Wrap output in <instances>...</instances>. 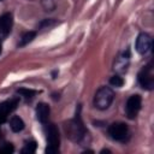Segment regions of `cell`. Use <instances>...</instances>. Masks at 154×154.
Here are the masks:
<instances>
[{"label": "cell", "instance_id": "obj_1", "mask_svg": "<svg viewBox=\"0 0 154 154\" xmlns=\"http://www.w3.org/2000/svg\"><path fill=\"white\" fill-rule=\"evenodd\" d=\"M64 130H65L66 136L73 142H82L85 138L88 131L81 117V106H78V109L75 117L64 124Z\"/></svg>", "mask_w": 154, "mask_h": 154}, {"label": "cell", "instance_id": "obj_2", "mask_svg": "<svg viewBox=\"0 0 154 154\" xmlns=\"http://www.w3.org/2000/svg\"><path fill=\"white\" fill-rule=\"evenodd\" d=\"M114 100V91L109 87H101L97 89L94 96V106L97 109H107Z\"/></svg>", "mask_w": 154, "mask_h": 154}, {"label": "cell", "instance_id": "obj_3", "mask_svg": "<svg viewBox=\"0 0 154 154\" xmlns=\"http://www.w3.org/2000/svg\"><path fill=\"white\" fill-rule=\"evenodd\" d=\"M46 131V138H47V154H55L59 152V144H60V136L57 126L54 124H46L45 126Z\"/></svg>", "mask_w": 154, "mask_h": 154}, {"label": "cell", "instance_id": "obj_4", "mask_svg": "<svg viewBox=\"0 0 154 154\" xmlns=\"http://www.w3.org/2000/svg\"><path fill=\"white\" fill-rule=\"evenodd\" d=\"M108 135L118 142H128L130 138V131L125 123H112L108 126Z\"/></svg>", "mask_w": 154, "mask_h": 154}, {"label": "cell", "instance_id": "obj_5", "mask_svg": "<svg viewBox=\"0 0 154 154\" xmlns=\"http://www.w3.org/2000/svg\"><path fill=\"white\" fill-rule=\"evenodd\" d=\"M140 85L146 90H152L154 88V73H153V64L152 61L143 66V69L138 72L137 76Z\"/></svg>", "mask_w": 154, "mask_h": 154}, {"label": "cell", "instance_id": "obj_6", "mask_svg": "<svg viewBox=\"0 0 154 154\" xmlns=\"http://www.w3.org/2000/svg\"><path fill=\"white\" fill-rule=\"evenodd\" d=\"M142 106V97L138 94L131 95L125 103V113L129 119H135Z\"/></svg>", "mask_w": 154, "mask_h": 154}, {"label": "cell", "instance_id": "obj_7", "mask_svg": "<svg viewBox=\"0 0 154 154\" xmlns=\"http://www.w3.org/2000/svg\"><path fill=\"white\" fill-rule=\"evenodd\" d=\"M152 45H153L152 37L146 32H141L136 38L135 48L140 54H147L152 49Z\"/></svg>", "mask_w": 154, "mask_h": 154}, {"label": "cell", "instance_id": "obj_8", "mask_svg": "<svg viewBox=\"0 0 154 154\" xmlns=\"http://www.w3.org/2000/svg\"><path fill=\"white\" fill-rule=\"evenodd\" d=\"M17 105H18V99H11L0 103V125L7 120L8 114L16 109Z\"/></svg>", "mask_w": 154, "mask_h": 154}, {"label": "cell", "instance_id": "obj_9", "mask_svg": "<svg viewBox=\"0 0 154 154\" xmlns=\"http://www.w3.org/2000/svg\"><path fill=\"white\" fill-rule=\"evenodd\" d=\"M12 25H13L12 13H10V12L4 13L0 17V37H6L11 32Z\"/></svg>", "mask_w": 154, "mask_h": 154}, {"label": "cell", "instance_id": "obj_10", "mask_svg": "<svg viewBox=\"0 0 154 154\" xmlns=\"http://www.w3.org/2000/svg\"><path fill=\"white\" fill-rule=\"evenodd\" d=\"M49 114H51L49 106L45 102H40L36 107V118H37V120L42 124H46L48 118H49Z\"/></svg>", "mask_w": 154, "mask_h": 154}, {"label": "cell", "instance_id": "obj_11", "mask_svg": "<svg viewBox=\"0 0 154 154\" xmlns=\"http://www.w3.org/2000/svg\"><path fill=\"white\" fill-rule=\"evenodd\" d=\"M129 57H130L129 51H126L122 55H119L114 63V70H117L120 73L125 72L128 70V66H129Z\"/></svg>", "mask_w": 154, "mask_h": 154}, {"label": "cell", "instance_id": "obj_12", "mask_svg": "<svg viewBox=\"0 0 154 154\" xmlns=\"http://www.w3.org/2000/svg\"><path fill=\"white\" fill-rule=\"evenodd\" d=\"M24 126H25V124H24V122H23L22 118L14 116V117H12V118L10 119V128H11V130H12L13 132H19V131H22V130L24 129Z\"/></svg>", "mask_w": 154, "mask_h": 154}, {"label": "cell", "instance_id": "obj_13", "mask_svg": "<svg viewBox=\"0 0 154 154\" xmlns=\"http://www.w3.org/2000/svg\"><path fill=\"white\" fill-rule=\"evenodd\" d=\"M36 37V31H26L22 35L19 42H18V47H24L28 43H30L34 38Z\"/></svg>", "mask_w": 154, "mask_h": 154}, {"label": "cell", "instance_id": "obj_14", "mask_svg": "<svg viewBox=\"0 0 154 154\" xmlns=\"http://www.w3.org/2000/svg\"><path fill=\"white\" fill-rule=\"evenodd\" d=\"M36 147H37V144H36L35 141H29V142H25V144H24V147L22 148L20 152L23 154H31V153H35Z\"/></svg>", "mask_w": 154, "mask_h": 154}, {"label": "cell", "instance_id": "obj_15", "mask_svg": "<svg viewBox=\"0 0 154 154\" xmlns=\"http://www.w3.org/2000/svg\"><path fill=\"white\" fill-rule=\"evenodd\" d=\"M17 93L18 94H20L22 96H24L25 99H32L38 91H36V90H32V89H26V88H20V89H18L17 90Z\"/></svg>", "mask_w": 154, "mask_h": 154}, {"label": "cell", "instance_id": "obj_16", "mask_svg": "<svg viewBox=\"0 0 154 154\" xmlns=\"http://www.w3.org/2000/svg\"><path fill=\"white\" fill-rule=\"evenodd\" d=\"M58 24V22L55 20V19H53V18H47V19H43L40 24H38V28L40 29H47V28H52V26H54V25H57Z\"/></svg>", "mask_w": 154, "mask_h": 154}, {"label": "cell", "instance_id": "obj_17", "mask_svg": "<svg viewBox=\"0 0 154 154\" xmlns=\"http://www.w3.org/2000/svg\"><path fill=\"white\" fill-rule=\"evenodd\" d=\"M41 5L45 11L51 12L55 8V1L54 0H41Z\"/></svg>", "mask_w": 154, "mask_h": 154}, {"label": "cell", "instance_id": "obj_18", "mask_svg": "<svg viewBox=\"0 0 154 154\" xmlns=\"http://www.w3.org/2000/svg\"><path fill=\"white\" fill-rule=\"evenodd\" d=\"M109 84L113 85V87H122V85L124 84V79H123V77L119 76V75H114V76L111 77Z\"/></svg>", "mask_w": 154, "mask_h": 154}, {"label": "cell", "instance_id": "obj_19", "mask_svg": "<svg viewBox=\"0 0 154 154\" xmlns=\"http://www.w3.org/2000/svg\"><path fill=\"white\" fill-rule=\"evenodd\" d=\"M13 150H14V148H13V146L11 143H6V144H4V147L0 148V153H6V154L12 153Z\"/></svg>", "mask_w": 154, "mask_h": 154}, {"label": "cell", "instance_id": "obj_20", "mask_svg": "<svg viewBox=\"0 0 154 154\" xmlns=\"http://www.w3.org/2000/svg\"><path fill=\"white\" fill-rule=\"evenodd\" d=\"M101 153H111V152H109L108 149H102V150H101Z\"/></svg>", "mask_w": 154, "mask_h": 154}, {"label": "cell", "instance_id": "obj_21", "mask_svg": "<svg viewBox=\"0 0 154 154\" xmlns=\"http://www.w3.org/2000/svg\"><path fill=\"white\" fill-rule=\"evenodd\" d=\"M1 52H2V43H1V41H0V54H1Z\"/></svg>", "mask_w": 154, "mask_h": 154}, {"label": "cell", "instance_id": "obj_22", "mask_svg": "<svg viewBox=\"0 0 154 154\" xmlns=\"http://www.w3.org/2000/svg\"><path fill=\"white\" fill-rule=\"evenodd\" d=\"M1 138H2V135H1V131H0V141H1Z\"/></svg>", "mask_w": 154, "mask_h": 154}, {"label": "cell", "instance_id": "obj_23", "mask_svg": "<svg viewBox=\"0 0 154 154\" xmlns=\"http://www.w3.org/2000/svg\"><path fill=\"white\" fill-rule=\"evenodd\" d=\"M0 1H1V0H0Z\"/></svg>", "mask_w": 154, "mask_h": 154}]
</instances>
